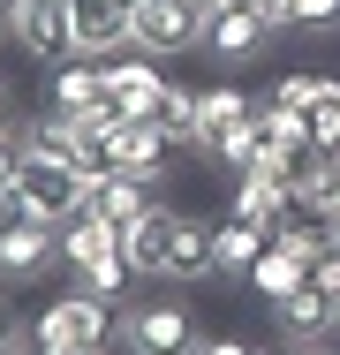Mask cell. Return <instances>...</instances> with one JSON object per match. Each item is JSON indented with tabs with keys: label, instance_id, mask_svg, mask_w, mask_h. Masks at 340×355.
<instances>
[{
	"label": "cell",
	"instance_id": "cell-1",
	"mask_svg": "<svg viewBox=\"0 0 340 355\" xmlns=\"http://www.w3.org/2000/svg\"><path fill=\"white\" fill-rule=\"evenodd\" d=\"M121 340V310L106 302V295H91L83 280L53 287L46 302H38V318H31V348H83V355H106Z\"/></svg>",
	"mask_w": 340,
	"mask_h": 355
},
{
	"label": "cell",
	"instance_id": "cell-2",
	"mask_svg": "<svg viewBox=\"0 0 340 355\" xmlns=\"http://www.w3.org/2000/svg\"><path fill=\"white\" fill-rule=\"evenodd\" d=\"M15 189H23V205H31L38 219H53V227H61V219L83 212V189H91V182H83V166H76V159H53V151L23 144V159H15Z\"/></svg>",
	"mask_w": 340,
	"mask_h": 355
},
{
	"label": "cell",
	"instance_id": "cell-3",
	"mask_svg": "<svg viewBox=\"0 0 340 355\" xmlns=\"http://www.w3.org/2000/svg\"><path fill=\"white\" fill-rule=\"evenodd\" d=\"M121 348L129 355H197V318L182 295H151L121 310Z\"/></svg>",
	"mask_w": 340,
	"mask_h": 355
},
{
	"label": "cell",
	"instance_id": "cell-4",
	"mask_svg": "<svg viewBox=\"0 0 340 355\" xmlns=\"http://www.w3.org/2000/svg\"><path fill=\"white\" fill-rule=\"evenodd\" d=\"M212 15H219L212 0H144L136 8V46L159 53V61H182V53L204 46V23Z\"/></svg>",
	"mask_w": 340,
	"mask_h": 355
},
{
	"label": "cell",
	"instance_id": "cell-5",
	"mask_svg": "<svg viewBox=\"0 0 340 355\" xmlns=\"http://www.w3.org/2000/svg\"><path fill=\"white\" fill-rule=\"evenodd\" d=\"M15 53L38 61V69H61V61L83 53L76 46V23H68V0H23L15 8Z\"/></svg>",
	"mask_w": 340,
	"mask_h": 355
},
{
	"label": "cell",
	"instance_id": "cell-6",
	"mask_svg": "<svg viewBox=\"0 0 340 355\" xmlns=\"http://www.w3.org/2000/svg\"><path fill=\"white\" fill-rule=\"evenodd\" d=\"M61 272V227L53 219H31L0 242V287H38Z\"/></svg>",
	"mask_w": 340,
	"mask_h": 355
},
{
	"label": "cell",
	"instance_id": "cell-7",
	"mask_svg": "<svg viewBox=\"0 0 340 355\" xmlns=\"http://www.w3.org/2000/svg\"><path fill=\"white\" fill-rule=\"evenodd\" d=\"M99 61H106V91H114L121 114H159V98H167V69H159V53L121 46V53H99Z\"/></svg>",
	"mask_w": 340,
	"mask_h": 355
},
{
	"label": "cell",
	"instance_id": "cell-8",
	"mask_svg": "<svg viewBox=\"0 0 340 355\" xmlns=\"http://www.w3.org/2000/svg\"><path fill=\"white\" fill-rule=\"evenodd\" d=\"M272 325H280V340L287 348H310V340H340V295L325 287H295L287 302H272Z\"/></svg>",
	"mask_w": 340,
	"mask_h": 355
},
{
	"label": "cell",
	"instance_id": "cell-9",
	"mask_svg": "<svg viewBox=\"0 0 340 355\" xmlns=\"http://www.w3.org/2000/svg\"><path fill=\"white\" fill-rule=\"evenodd\" d=\"M174 227H182V212L174 205H144V219H129L121 227V257L136 265V280H167V250H174Z\"/></svg>",
	"mask_w": 340,
	"mask_h": 355
},
{
	"label": "cell",
	"instance_id": "cell-10",
	"mask_svg": "<svg viewBox=\"0 0 340 355\" xmlns=\"http://www.w3.org/2000/svg\"><path fill=\"white\" fill-rule=\"evenodd\" d=\"M265 46H272V31L257 23L250 0H235V8H219V15L204 23V53H212L219 69H242V61H257Z\"/></svg>",
	"mask_w": 340,
	"mask_h": 355
},
{
	"label": "cell",
	"instance_id": "cell-11",
	"mask_svg": "<svg viewBox=\"0 0 340 355\" xmlns=\"http://www.w3.org/2000/svg\"><path fill=\"white\" fill-rule=\"evenodd\" d=\"M114 159H121V174H144V182L159 189V182L174 174V159H182V151H174V137H167L151 114H136V121L114 129Z\"/></svg>",
	"mask_w": 340,
	"mask_h": 355
},
{
	"label": "cell",
	"instance_id": "cell-12",
	"mask_svg": "<svg viewBox=\"0 0 340 355\" xmlns=\"http://www.w3.org/2000/svg\"><path fill=\"white\" fill-rule=\"evenodd\" d=\"M106 257H121V227H114V219H99V212L61 219V272H68V280L99 272Z\"/></svg>",
	"mask_w": 340,
	"mask_h": 355
},
{
	"label": "cell",
	"instance_id": "cell-13",
	"mask_svg": "<svg viewBox=\"0 0 340 355\" xmlns=\"http://www.w3.org/2000/svg\"><path fill=\"white\" fill-rule=\"evenodd\" d=\"M99 98H106V61H99V53H76L61 69H46V106H53V114L76 121V114H91Z\"/></svg>",
	"mask_w": 340,
	"mask_h": 355
},
{
	"label": "cell",
	"instance_id": "cell-14",
	"mask_svg": "<svg viewBox=\"0 0 340 355\" xmlns=\"http://www.w3.org/2000/svg\"><path fill=\"white\" fill-rule=\"evenodd\" d=\"M197 280H219V242H212V219L182 212L174 250H167V287H197Z\"/></svg>",
	"mask_w": 340,
	"mask_h": 355
},
{
	"label": "cell",
	"instance_id": "cell-15",
	"mask_svg": "<svg viewBox=\"0 0 340 355\" xmlns=\"http://www.w3.org/2000/svg\"><path fill=\"white\" fill-rule=\"evenodd\" d=\"M257 114V98L242 91V83H212V91H197V159H212V144L227 137V129H242Z\"/></svg>",
	"mask_w": 340,
	"mask_h": 355
},
{
	"label": "cell",
	"instance_id": "cell-16",
	"mask_svg": "<svg viewBox=\"0 0 340 355\" xmlns=\"http://www.w3.org/2000/svg\"><path fill=\"white\" fill-rule=\"evenodd\" d=\"M68 23H76V46L83 53H121V46H136V23L121 8H106V0H68Z\"/></svg>",
	"mask_w": 340,
	"mask_h": 355
},
{
	"label": "cell",
	"instance_id": "cell-17",
	"mask_svg": "<svg viewBox=\"0 0 340 355\" xmlns=\"http://www.w3.org/2000/svg\"><path fill=\"white\" fill-rule=\"evenodd\" d=\"M212 242H219V280H250V265L272 250V234L257 227V219H242V212L212 219Z\"/></svg>",
	"mask_w": 340,
	"mask_h": 355
},
{
	"label": "cell",
	"instance_id": "cell-18",
	"mask_svg": "<svg viewBox=\"0 0 340 355\" xmlns=\"http://www.w3.org/2000/svg\"><path fill=\"white\" fill-rule=\"evenodd\" d=\"M227 212H242V219H257V227H280V219L295 212V197H287V182L280 174H265V166H250V174H235V205Z\"/></svg>",
	"mask_w": 340,
	"mask_h": 355
},
{
	"label": "cell",
	"instance_id": "cell-19",
	"mask_svg": "<svg viewBox=\"0 0 340 355\" xmlns=\"http://www.w3.org/2000/svg\"><path fill=\"white\" fill-rule=\"evenodd\" d=\"M295 287H310V265L287 257V250H265V257L250 265V295H257V302H287Z\"/></svg>",
	"mask_w": 340,
	"mask_h": 355
},
{
	"label": "cell",
	"instance_id": "cell-20",
	"mask_svg": "<svg viewBox=\"0 0 340 355\" xmlns=\"http://www.w3.org/2000/svg\"><path fill=\"white\" fill-rule=\"evenodd\" d=\"M272 250H287V257L318 265V257L333 250V234H325V219H310V212H287L280 227H272Z\"/></svg>",
	"mask_w": 340,
	"mask_h": 355
},
{
	"label": "cell",
	"instance_id": "cell-21",
	"mask_svg": "<svg viewBox=\"0 0 340 355\" xmlns=\"http://www.w3.org/2000/svg\"><path fill=\"white\" fill-rule=\"evenodd\" d=\"M151 121L174 137V151H197V91H189V83H167V98H159Z\"/></svg>",
	"mask_w": 340,
	"mask_h": 355
},
{
	"label": "cell",
	"instance_id": "cell-22",
	"mask_svg": "<svg viewBox=\"0 0 340 355\" xmlns=\"http://www.w3.org/2000/svg\"><path fill=\"white\" fill-rule=\"evenodd\" d=\"M257 151H265V137H257V121H242V129H227V137L212 144V159H219L227 174H250V166H257Z\"/></svg>",
	"mask_w": 340,
	"mask_h": 355
},
{
	"label": "cell",
	"instance_id": "cell-23",
	"mask_svg": "<svg viewBox=\"0 0 340 355\" xmlns=\"http://www.w3.org/2000/svg\"><path fill=\"white\" fill-rule=\"evenodd\" d=\"M129 280H136L129 257H106L99 272H83V287H91V295H106V302H121V295H129Z\"/></svg>",
	"mask_w": 340,
	"mask_h": 355
},
{
	"label": "cell",
	"instance_id": "cell-24",
	"mask_svg": "<svg viewBox=\"0 0 340 355\" xmlns=\"http://www.w3.org/2000/svg\"><path fill=\"white\" fill-rule=\"evenodd\" d=\"M295 31H340V0H295Z\"/></svg>",
	"mask_w": 340,
	"mask_h": 355
},
{
	"label": "cell",
	"instance_id": "cell-25",
	"mask_svg": "<svg viewBox=\"0 0 340 355\" xmlns=\"http://www.w3.org/2000/svg\"><path fill=\"white\" fill-rule=\"evenodd\" d=\"M31 205H23V189H15V182H0V242H8V234H15V227H31Z\"/></svg>",
	"mask_w": 340,
	"mask_h": 355
},
{
	"label": "cell",
	"instance_id": "cell-26",
	"mask_svg": "<svg viewBox=\"0 0 340 355\" xmlns=\"http://www.w3.org/2000/svg\"><path fill=\"white\" fill-rule=\"evenodd\" d=\"M250 8H257V23H265L272 38H280V31H295V0H250Z\"/></svg>",
	"mask_w": 340,
	"mask_h": 355
},
{
	"label": "cell",
	"instance_id": "cell-27",
	"mask_svg": "<svg viewBox=\"0 0 340 355\" xmlns=\"http://www.w3.org/2000/svg\"><path fill=\"white\" fill-rule=\"evenodd\" d=\"M197 355H265V348H250L242 333H212V340H197Z\"/></svg>",
	"mask_w": 340,
	"mask_h": 355
},
{
	"label": "cell",
	"instance_id": "cell-28",
	"mask_svg": "<svg viewBox=\"0 0 340 355\" xmlns=\"http://www.w3.org/2000/svg\"><path fill=\"white\" fill-rule=\"evenodd\" d=\"M15 159H23V129H0V182H15Z\"/></svg>",
	"mask_w": 340,
	"mask_h": 355
},
{
	"label": "cell",
	"instance_id": "cell-29",
	"mask_svg": "<svg viewBox=\"0 0 340 355\" xmlns=\"http://www.w3.org/2000/svg\"><path fill=\"white\" fill-rule=\"evenodd\" d=\"M0 340H8V348H15V340H23V318H15V310H8V295H0Z\"/></svg>",
	"mask_w": 340,
	"mask_h": 355
},
{
	"label": "cell",
	"instance_id": "cell-30",
	"mask_svg": "<svg viewBox=\"0 0 340 355\" xmlns=\"http://www.w3.org/2000/svg\"><path fill=\"white\" fill-rule=\"evenodd\" d=\"M287 355H340V340H310V348H287Z\"/></svg>",
	"mask_w": 340,
	"mask_h": 355
},
{
	"label": "cell",
	"instance_id": "cell-31",
	"mask_svg": "<svg viewBox=\"0 0 340 355\" xmlns=\"http://www.w3.org/2000/svg\"><path fill=\"white\" fill-rule=\"evenodd\" d=\"M8 46H15V23H8V15H0V53H8Z\"/></svg>",
	"mask_w": 340,
	"mask_h": 355
},
{
	"label": "cell",
	"instance_id": "cell-32",
	"mask_svg": "<svg viewBox=\"0 0 340 355\" xmlns=\"http://www.w3.org/2000/svg\"><path fill=\"white\" fill-rule=\"evenodd\" d=\"M106 8H121V15H129V23H136V8H144V0H106Z\"/></svg>",
	"mask_w": 340,
	"mask_h": 355
},
{
	"label": "cell",
	"instance_id": "cell-33",
	"mask_svg": "<svg viewBox=\"0 0 340 355\" xmlns=\"http://www.w3.org/2000/svg\"><path fill=\"white\" fill-rule=\"evenodd\" d=\"M15 8H23V0H0V15H8V23H15Z\"/></svg>",
	"mask_w": 340,
	"mask_h": 355
},
{
	"label": "cell",
	"instance_id": "cell-34",
	"mask_svg": "<svg viewBox=\"0 0 340 355\" xmlns=\"http://www.w3.org/2000/svg\"><path fill=\"white\" fill-rule=\"evenodd\" d=\"M265 355H287V340H280V348H265Z\"/></svg>",
	"mask_w": 340,
	"mask_h": 355
},
{
	"label": "cell",
	"instance_id": "cell-35",
	"mask_svg": "<svg viewBox=\"0 0 340 355\" xmlns=\"http://www.w3.org/2000/svg\"><path fill=\"white\" fill-rule=\"evenodd\" d=\"M212 8H235V0H212Z\"/></svg>",
	"mask_w": 340,
	"mask_h": 355
},
{
	"label": "cell",
	"instance_id": "cell-36",
	"mask_svg": "<svg viewBox=\"0 0 340 355\" xmlns=\"http://www.w3.org/2000/svg\"><path fill=\"white\" fill-rule=\"evenodd\" d=\"M0 355H15V348H8V340H0Z\"/></svg>",
	"mask_w": 340,
	"mask_h": 355
}]
</instances>
